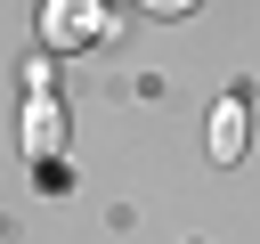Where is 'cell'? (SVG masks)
Listing matches in <instances>:
<instances>
[{
    "mask_svg": "<svg viewBox=\"0 0 260 244\" xmlns=\"http://www.w3.org/2000/svg\"><path fill=\"white\" fill-rule=\"evenodd\" d=\"M244 138H252V98H244V89H228V98L211 106V130H203V146H211V163L228 171V163H244Z\"/></svg>",
    "mask_w": 260,
    "mask_h": 244,
    "instance_id": "3",
    "label": "cell"
},
{
    "mask_svg": "<svg viewBox=\"0 0 260 244\" xmlns=\"http://www.w3.org/2000/svg\"><path fill=\"white\" fill-rule=\"evenodd\" d=\"M114 33L106 0H41V49L49 57H73V49H98Z\"/></svg>",
    "mask_w": 260,
    "mask_h": 244,
    "instance_id": "2",
    "label": "cell"
},
{
    "mask_svg": "<svg viewBox=\"0 0 260 244\" xmlns=\"http://www.w3.org/2000/svg\"><path fill=\"white\" fill-rule=\"evenodd\" d=\"M49 81H57V57H32L24 65V155H32V171H41V187H65V106L49 98Z\"/></svg>",
    "mask_w": 260,
    "mask_h": 244,
    "instance_id": "1",
    "label": "cell"
},
{
    "mask_svg": "<svg viewBox=\"0 0 260 244\" xmlns=\"http://www.w3.org/2000/svg\"><path fill=\"white\" fill-rule=\"evenodd\" d=\"M130 8H138V16H162V24H179V16H195L203 0H130Z\"/></svg>",
    "mask_w": 260,
    "mask_h": 244,
    "instance_id": "4",
    "label": "cell"
}]
</instances>
